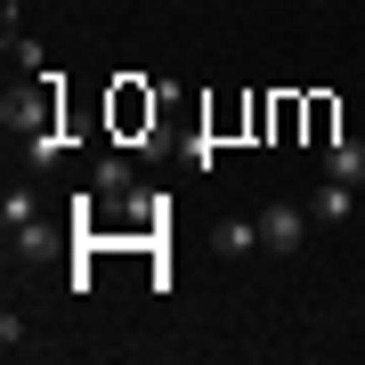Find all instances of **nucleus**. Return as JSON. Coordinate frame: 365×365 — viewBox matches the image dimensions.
<instances>
[{
    "mask_svg": "<svg viewBox=\"0 0 365 365\" xmlns=\"http://www.w3.org/2000/svg\"><path fill=\"white\" fill-rule=\"evenodd\" d=\"M9 130L25 138V163L49 170L57 155H66V130H57V73H33V90H9Z\"/></svg>",
    "mask_w": 365,
    "mask_h": 365,
    "instance_id": "nucleus-1",
    "label": "nucleus"
},
{
    "mask_svg": "<svg viewBox=\"0 0 365 365\" xmlns=\"http://www.w3.org/2000/svg\"><path fill=\"white\" fill-rule=\"evenodd\" d=\"M106 114H114V138H138V130H155L163 98L146 90V81H130V73H122V81H114V98H106Z\"/></svg>",
    "mask_w": 365,
    "mask_h": 365,
    "instance_id": "nucleus-2",
    "label": "nucleus"
},
{
    "mask_svg": "<svg viewBox=\"0 0 365 365\" xmlns=\"http://www.w3.org/2000/svg\"><path fill=\"white\" fill-rule=\"evenodd\" d=\"M260 244L268 252H300L309 244V203H268L260 211Z\"/></svg>",
    "mask_w": 365,
    "mask_h": 365,
    "instance_id": "nucleus-3",
    "label": "nucleus"
},
{
    "mask_svg": "<svg viewBox=\"0 0 365 365\" xmlns=\"http://www.w3.org/2000/svg\"><path fill=\"white\" fill-rule=\"evenodd\" d=\"M349 211H357V187H349V179H325V187L309 195V220H325V227H341Z\"/></svg>",
    "mask_w": 365,
    "mask_h": 365,
    "instance_id": "nucleus-4",
    "label": "nucleus"
},
{
    "mask_svg": "<svg viewBox=\"0 0 365 365\" xmlns=\"http://www.w3.org/2000/svg\"><path fill=\"white\" fill-rule=\"evenodd\" d=\"M138 170H130V155H122V146H106V155H98V195H138Z\"/></svg>",
    "mask_w": 365,
    "mask_h": 365,
    "instance_id": "nucleus-5",
    "label": "nucleus"
},
{
    "mask_svg": "<svg viewBox=\"0 0 365 365\" xmlns=\"http://www.w3.org/2000/svg\"><path fill=\"white\" fill-rule=\"evenodd\" d=\"M325 179H349V187H365V146L333 138V146H325Z\"/></svg>",
    "mask_w": 365,
    "mask_h": 365,
    "instance_id": "nucleus-6",
    "label": "nucleus"
},
{
    "mask_svg": "<svg viewBox=\"0 0 365 365\" xmlns=\"http://www.w3.org/2000/svg\"><path fill=\"white\" fill-rule=\"evenodd\" d=\"M9 244L25 252V260H41V252H57V227H41V211H33V220H16V227H9Z\"/></svg>",
    "mask_w": 365,
    "mask_h": 365,
    "instance_id": "nucleus-7",
    "label": "nucleus"
},
{
    "mask_svg": "<svg viewBox=\"0 0 365 365\" xmlns=\"http://www.w3.org/2000/svg\"><path fill=\"white\" fill-rule=\"evenodd\" d=\"M211 244H220L227 260H244V252L260 244V220H220V235H211Z\"/></svg>",
    "mask_w": 365,
    "mask_h": 365,
    "instance_id": "nucleus-8",
    "label": "nucleus"
},
{
    "mask_svg": "<svg viewBox=\"0 0 365 365\" xmlns=\"http://www.w3.org/2000/svg\"><path fill=\"white\" fill-rule=\"evenodd\" d=\"M333 98H309V146H333Z\"/></svg>",
    "mask_w": 365,
    "mask_h": 365,
    "instance_id": "nucleus-9",
    "label": "nucleus"
},
{
    "mask_svg": "<svg viewBox=\"0 0 365 365\" xmlns=\"http://www.w3.org/2000/svg\"><path fill=\"white\" fill-rule=\"evenodd\" d=\"M9 57H16V73H49L41 66V41H25V33H9Z\"/></svg>",
    "mask_w": 365,
    "mask_h": 365,
    "instance_id": "nucleus-10",
    "label": "nucleus"
},
{
    "mask_svg": "<svg viewBox=\"0 0 365 365\" xmlns=\"http://www.w3.org/2000/svg\"><path fill=\"white\" fill-rule=\"evenodd\" d=\"M33 211H41V203H33V187H9V203H0V220L16 227V220H33Z\"/></svg>",
    "mask_w": 365,
    "mask_h": 365,
    "instance_id": "nucleus-11",
    "label": "nucleus"
},
{
    "mask_svg": "<svg viewBox=\"0 0 365 365\" xmlns=\"http://www.w3.org/2000/svg\"><path fill=\"white\" fill-rule=\"evenodd\" d=\"M309 9H325V0H309Z\"/></svg>",
    "mask_w": 365,
    "mask_h": 365,
    "instance_id": "nucleus-12",
    "label": "nucleus"
}]
</instances>
